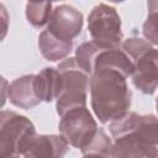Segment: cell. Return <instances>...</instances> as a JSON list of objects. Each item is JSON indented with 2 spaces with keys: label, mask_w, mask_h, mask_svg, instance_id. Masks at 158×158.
Returning a JSON list of instances; mask_svg holds the SVG:
<instances>
[{
  "label": "cell",
  "mask_w": 158,
  "mask_h": 158,
  "mask_svg": "<svg viewBox=\"0 0 158 158\" xmlns=\"http://www.w3.org/2000/svg\"><path fill=\"white\" fill-rule=\"evenodd\" d=\"M102 49H110V48H104V47L99 46L94 41H89V42L81 43L75 51V60H77L78 65L86 74L91 75L93 70H94L95 59H96V57L99 56V53Z\"/></svg>",
  "instance_id": "cell-14"
},
{
  "label": "cell",
  "mask_w": 158,
  "mask_h": 158,
  "mask_svg": "<svg viewBox=\"0 0 158 158\" xmlns=\"http://www.w3.org/2000/svg\"><path fill=\"white\" fill-rule=\"evenodd\" d=\"M90 96L95 116L101 123H107L128 112L132 94L123 74L112 69H98L90 75Z\"/></svg>",
  "instance_id": "cell-2"
},
{
  "label": "cell",
  "mask_w": 158,
  "mask_h": 158,
  "mask_svg": "<svg viewBox=\"0 0 158 158\" xmlns=\"http://www.w3.org/2000/svg\"><path fill=\"white\" fill-rule=\"evenodd\" d=\"M83 27V14L70 5H58L52 11L47 31L54 37L73 43Z\"/></svg>",
  "instance_id": "cell-7"
},
{
  "label": "cell",
  "mask_w": 158,
  "mask_h": 158,
  "mask_svg": "<svg viewBox=\"0 0 158 158\" xmlns=\"http://www.w3.org/2000/svg\"><path fill=\"white\" fill-rule=\"evenodd\" d=\"M62 88V78L56 68H44L35 75V91L41 101L57 100Z\"/></svg>",
  "instance_id": "cell-12"
},
{
  "label": "cell",
  "mask_w": 158,
  "mask_h": 158,
  "mask_svg": "<svg viewBox=\"0 0 158 158\" xmlns=\"http://www.w3.org/2000/svg\"><path fill=\"white\" fill-rule=\"evenodd\" d=\"M98 69L117 70L121 74H123L126 78H128L130 75L133 74L135 64L132 59L122 51V48L118 47V48L102 49L99 53L94 63V70H98Z\"/></svg>",
  "instance_id": "cell-11"
},
{
  "label": "cell",
  "mask_w": 158,
  "mask_h": 158,
  "mask_svg": "<svg viewBox=\"0 0 158 158\" xmlns=\"http://www.w3.org/2000/svg\"><path fill=\"white\" fill-rule=\"evenodd\" d=\"M83 158H112L111 156H105V154H96V153H88L84 154Z\"/></svg>",
  "instance_id": "cell-18"
},
{
  "label": "cell",
  "mask_w": 158,
  "mask_h": 158,
  "mask_svg": "<svg viewBox=\"0 0 158 158\" xmlns=\"http://www.w3.org/2000/svg\"><path fill=\"white\" fill-rule=\"evenodd\" d=\"M88 30L94 42L104 48H118L122 41L121 17L114 6L99 4L88 16Z\"/></svg>",
  "instance_id": "cell-5"
},
{
  "label": "cell",
  "mask_w": 158,
  "mask_h": 158,
  "mask_svg": "<svg viewBox=\"0 0 158 158\" xmlns=\"http://www.w3.org/2000/svg\"><path fill=\"white\" fill-rule=\"evenodd\" d=\"M132 74L133 85L143 94H154L158 86V49L151 47L135 62Z\"/></svg>",
  "instance_id": "cell-9"
},
{
  "label": "cell",
  "mask_w": 158,
  "mask_h": 158,
  "mask_svg": "<svg viewBox=\"0 0 158 158\" xmlns=\"http://www.w3.org/2000/svg\"><path fill=\"white\" fill-rule=\"evenodd\" d=\"M57 69L62 78V88L56 107L58 115L63 116L73 109L85 106L90 78L78 65L75 58L64 59L58 64Z\"/></svg>",
  "instance_id": "cell-3"
},
{
  "label": "cell",
  "mask_w": 158,
  "mask_h": 158,
  "mask_svg": "<svg viewBox=\"0 0 158 158\" xmlns=\"http://www.w3.org/2000/svg\"><path fill=\"white\" fill-rule=\"evenodd\" d=\"M151 47L152 44L148 41L139 37H130L121 44L122 51L132 59V62H135L142 53H144Z\"/></svg>",
  "instance_id": "cell-17"
},
{
  "label": "cell",
  "mask_w": 158,
  "mask_h": 158,
  "mask_svg": "<svg viewBox=\"0 0 158 158\" xmlns=\"http://www.w3.org/2000/svg\"><path fill=\"white\" fill-rule=\"evenodd\" d=\"M35 75L28 74L15 79L7 88V99L21 109H31L41 102L35 91Z\"/></svg>",
  "instance_id": "cell-10"
},
{
  "label": "cell",
  "mask_w": 158,
  "mask_h": 158,
  "mask_svg": "<svg viewBox=\"0 0 158 158\" xmlns=\"http://www.w3.org/2000/svg\"><path fill=\"white\" fill-rule=\"evenodd\" d=\"M38 46L42 56L51 62H57L59 59L65 58L73 47V43L64 42L57 37H54L47 30L42 31L38 37Z\"/></svg>",
  "instance_id": "cell-13"
},
{
  "label": "cell",
  "mask_w": 158,
  "mask_h": 158,
  "mask_svg": "<svg viewBox=\"0 0 158 158\" xmlns=\"http://www.w3.org/2000/svg\"><path fill=\"white\" fill-rule=\"evenodd\" d=\"M148 16L142 26V32L151 44L158 46V1H148Z\"/></svg>",
  "instance_id": "cell-16"
},
{
  "label": "cell",
  "mask_w": 158,
  "mask_h": 158,
  "mask_svg": "<svg viewBox=\"0 0 158 158\" xmlns=\"http://www.w3.org/2000/svg\"><path fill=\"white\" fill-rule=\"evenodd\" d=\"M58 130L69 146L79 148L83 153L95 138L99 127L86 106H83L65 112L60 118Z\"/></svg>",
  "instance_id": "cell-6"
},
{
  "label": "cell",
  "mask_w": 158,
  "mask_h": 158,
  "mask_svg": "<svg viewBox=\"0 0 158 158\" xmlns=\"http://www.w3.org/2000/svg\"><path fill=\"white\" fill-rule=\"evenodd\" d=\"M69 151L68 142L56 135H31L21 154L25 158H63Z\"/></svg>",
  "instance_id": "cell-8"
},
{
  "label": "cell",
  "mask_w": 158,
  "mask_h": 158,
  "mask_svg": "<svg viewBox=\"0 0 158 158\" xmlns=\"http://www.w3.org/2000/svg\"><path fill=\"white\" fill-rule=\"evenodd\" d=\"M112 158H158V118L127 112L109 126Z\"/></svg>",
  "instance_id": "cell-1"
},
{
  "label": "cell",
  "mask_w": 158,
  "mask_h": 158,
  "mask_svg": "<svg viewBox=\"0 0 158 158\" xmlns=\"http://www.w3.org/2000/svg\"><path fill=\"white\" fill-rule=\"evenodd\" d=\"M51 2H27L26 4V17L31 25L35 27H42L48 25L49 17L52 15Z\"/></svg>",
  "instance_id": "cell-15"
},
{
  "label": "cell",
  "mask_w": 158,
  "mask_h": 158,
  "mask_svg": "<svg viewBox=\"0 0 158 158\" xmlns=\"http://www.w3.org/2000/svg\"><path fill=\"white\" fill-rule=\"evenodd\" d=\"M156 107H157V112H158V98H157V101H156Z\"/></svg>",
  "instance_id": "cell-19"
},
{
  "label": "cell",
  "mask_w": 158,
  "mask_h": 158,
  "mask_svg": "<svg viewBox=\"0 0 158 158\" xmlns=\"http://www.w3.org/2000/svg\"><path fill=\"white\" fill-rule=\"evenodd\" d=\"M36 130L26 116L2 110L0 114V158H20L22 147Z\"/></svg>",
  "instance_id": "cell-4"
}]
</instances>
